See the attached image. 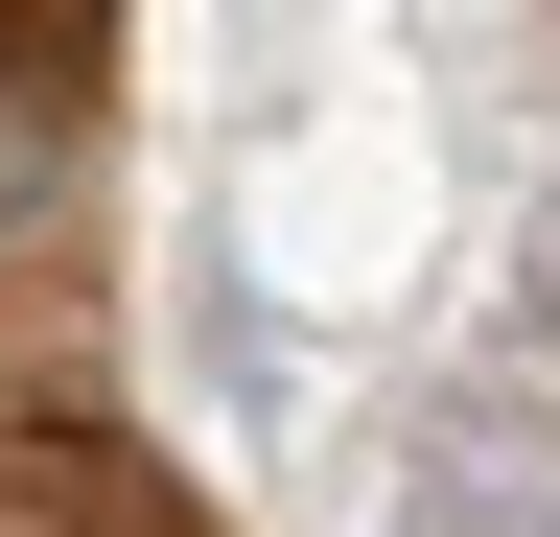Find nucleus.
Instances as JSON below:
<instances>
[{
	"instance_id": "1",
	"label": "nucleus",
	"mask_w": 560,
	"mask_h": 537,
	"mask_svg": "<svg viewBox=\"0 0 560 537\" xmlns=\"http://www.w3.org/2000/svg\"><path fill=\"white\" fill-rule=\"evenodd\" d=\"M0 537H210L140 444H94V421H24L0 397Z\"/></svg>"
},
{
	"instance_id": "2",
	"label": "nucleus",
	"mask_w": 560,
	"mask_h": 537,
	"mask_svg": "<svg viewBox=\"0 0 560 537\" xmlns=\"http://www.w3.org/2000/svg\"><path fill=\"white\" fill-rule=\"evenodd\" d=\"M0 71H94V0H0Z\"/></svg>"
},
{
	"instance_id": "3",
	"label": "nucleus",
	"mask_w": 560,
	"mask_h": 537,
	"mask_svg": "<svg viewBox=\"0 0 560 537\" xmlns=\"http://www.w3.org/2000/svg\"><path fill=\"white\" fill-rule=\"evenodd\" d=\"M537 327H560V281H537Z\"/></svg>"
}]
</instances>
